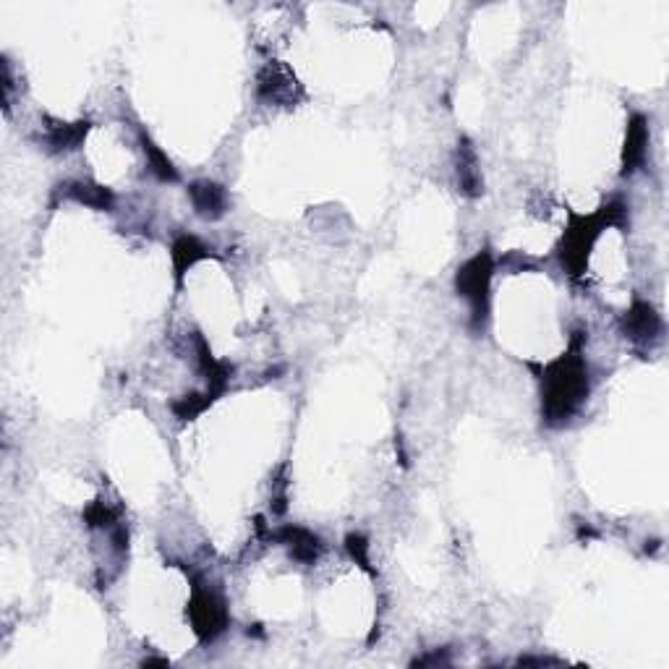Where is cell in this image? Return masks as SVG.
Returning <instances> with one entry per match:
<instances>
[{
    "instance_id": "1",
    "label": "cell",
    "mask_w": 669,
    "mask_h": 669,
    "mask_svg": "<svg viewBox=\"0 0 669 669\" xmlns=\"http://www.w3.org/2000/svg\"><path fill=\"white\" fill-rule=\"evenodd\" d=\"M588 398V366L583 356L568 353L541 377V413L549 424H565Z\"/></svg>"
},
{
    "instance_id": "2",
    "label": "cell",
    "mask_w": 669,
    "mask_h": 669,
    "mask_svg": "<svg viewBox=\"0 0 669 669\" xmlns=\"http://www.w3.org/2000/svg\"><path fill=\"white\" fill-rule=\"evenodd\" d=\"M494 262L489 251H479L476 257L468 259L455 275V291L460 298H466L471 309V330L481 332L489 319V291H492Z\"/></svg>"
},
{
    "instance_id": "3",
    "label": "cell",
    "mask_w": 669,
    "mask_h": 669,
    "mask_svg": "<svg viewBox=\"0 0 669 669\" xmlns=\"http://www.w3.org/2000/svg\"><path fill=\"white\" fill-rule=\"evenodd\" d=\"M607 228L604 223L602 212H596L591 217H573L565 230V236L560 241V262L562 267L568 270V275L578 278L586 272L588 257H591V249H594L596 238L602 236V230Z\"/></svg>"
},
{
    "instance_id": "4",
    "label": "cell",
    "mask_w": 669,
    "mask_h": 669,
    "mask_svg": "<svg viewBox=\"0 0 669 669\" xmlns=\"http://www.w3.org/2000/svg\"><path fill=\"white\" fill-rule=\"evenodd\" d=\"M189 620L202 643H212L223 636L230 620L223 596L215 594L212 588H196L189 602Z\"/></svg>"
},
{
    "instance_id": "5",
    "label": "cell",
    "mask_w": 669,
    "mask_h": 669,
    "mask_svg": "<svg viewBox=\"0 0 669 669\" xmlns=\"http://www.w3.org/2000/svg\"><path fill=\"white\" fill-rule=\"evenodd\" d=\"M257 95L267 105L278 108H293L304 97V89L298 84L296 74L280 61H270L257 76Z\"/></svg>"
},
{
    "instance_id": "6",
    "label": "cell",
    "mask_w": 669,
    "mask_h": 669,
    "mask_svg": "<svg viewBox=\"0 0 669 669\" xmlns=\"http://www.w3.org/2000/svg\"><path fill=\"white\" fill-rule=\"evenodd\" d=\"M622 335L636 345H654L662 340L664 322L659 311L646 301H636L622 317Z\"/></svg>"
},
{
    "instance_id": "7",
    "label": "cell",
    "mask_w": 669,
    "mask_h": 669,
    "mask_svg": "<svg viewBox=\"0 0 669 669\" xmlns=\"http://www.w3.org/2000/svg\"><path fill=\"white\" fill-rule=\"evenodd\" d=\"M455 178H458L460 194H466L468 199L484 194V176H481V163L476 155V147L471 139H460L458 149H455Z\"/></svg>"
},
{
    "instance_id": "8",
    "label": "cell",
    "mask_w": 669,
    "mask_h": 669,
    "mask_svg": "<svg viewBox=\"0 0 669 669\" xmlns=\"http://www.w3.org/2000/svg\"><path fill=\"white\" fill-rule=\"evenodd\" d=\"M646 155H649V121H646V115L636 113L628 121V134H625L622 176H633L638 168H643Z\"/></svg>"
},
{
    "instance_id": "9",
    "label": "cell",
    "mask_w": 669,
    "mask_h": 669,
    "mask_svg": "<svg viewBox=\"0 0 669 669\" xmlns=\"http://www.w3.org/2000/svg\"><path fill=\"white\" fill-rule=\"evenodd\" d=\"M275 539L291 552L293 560L304 562V565H314L322 557V539L314 531L304 526H283L275 534Z\"/></svg>"
},
{
    "instance_id": "10",
    "label": "cell",
    "mask_w": 669,
    "mask_h": 669,
    "mask_svg": "<svg viewBox=\"0 0 669 669\" xmlns=\"http://www.w3.org/2000/svg\"><path fill=\"white\" fill-rule=\"evenodd\" d=\"M189 199L202 220H220L228 212V191L215 181H194L189 186Z\"/></svg>"
},
{
    "instance_id": "11",
    "label": "cell",
    "mask_w": 669,
    "mask_h": 669,
    "mask_svg": "<svg viewBox=\"0 0 669 669\" xmlns=\"http://www.w3.org/2000/svg\"><path fill=\"white\" fill-rule=\"evenodd\" d=\"M89 134V121H74V123H63V121H50L45 126V134H42V144L48 152L53 155H63V152H74L79 149V144L87 139Z\"/></svg>"
},
{
    "instance_id": "12",
    "label": "cell",
    "mask_w": 669,
    "mask_h": 669,
    "mask_svg": "<svg viewBox=\"0 0 669 669\" xmlns=\"http://www.w3.org/2000/svg\"><path fill=\"white\" fill-rule=\"evenodd\" d=\"M212 257V249L199 241L196 236H178L173 249H170V259H173V272H176V283L183 285V278H186V272L194 267L196 262H202V259Z\"/></svg>"
},
{
    "instance_id": "13",
    "label": "cell",
    "mask_w": 669,
    "mask_h": 669,
    "mask_svg": "<svg viewBox=\"0 0 669 669\" xmlns=\"http://www.w3.org/2000/svg\"><path fill=\"white\" fill-rule=\"evenodd\" d=\"M63 194H66L68 199H74L76 204L92 207V210H97V212L113 210V204H115L113 191L105 189V186H100V183H92V181L68 183Z\"/></svg>"
},
{
    "instance_id": "14",
    "label": "cell",
    "mask_w": 669,
    "mask_h": 669,
    "mask_svg": "<svg viewBox=\"0 0 669 669\" xmlns=\"http://www.w3.org/2000/svg\"><path fill=\"white\" fill-rule=\"evenodd\" d=\"M139 144H142V152L144 157H147V168L149 173L157 178V181L163 183H176L178 181V170L173 168V163H170V157L165 155L163 149L157 147L152 139H149V134H144V131H139Z\"/></svg>"
},
{
    "instance_id": "15",
    "label": "cell",
    "mask_w": 669,
    "mask_h": 669,
    "mask_svg": "<svg viewBox=\"0 0 669 669\" xmlns=\"http://www.w3.org/2000/svg\"><path fill=\"white\" fill-rule=\"evenodd\" d=\"M212 400H215V398H212L210 392H207V395H199V392H189V395H183V398L173 400V403H170V411L176 413L181 421H191V419H196L199 413L207 411V408L212 406Z\"/></svg>"
},
{
    "instance_id": "16",
    "label": "cell",
    "mask_w": 669,
    "mask_h": 669,
    "mask_svg": "<svg viewBox=\"0 0 669 669\" xmlns=\"http://www.w3.org/2000/svg\"><path fill=\"white\" fill-rule=\"evenodd\" d=\"M84 521H87L89 528H100V531H110L115 523H121L118 521V513H115L108 502H102V500L92 502V505L84 510Z\"/></svg>"
},
{
    "instance_id": "17",
    "label": "cell",
    "mask_w": 669,
    "mask_h": 669,
    "mask_svg": "<svg viewBox=\"0 0 669 669\" xmlns=\"http://www.w3.org/2000/svg\"><path fill=\"white\" fill-rule=\"evenodd\" d=\"M345 549H348V555L356 560V565H361V568L372 573V562H369V541H366V536L348 534V539H345Z\"/></svg>"
},
{
    "instance_id": "18",
    "label": "cell",
    "mask_w": 669,
    "mask_h": 669,
    "mask_svg": "<svg viewBox=\"0 0 669 669\" xmlns=\"http://www.w3.org/2000/svg\"><path fill=\"white\" fill-rule=\"evenodd\" d=\"M442 664H450V656L445 651H432V654L413 659L411 667H442Z\"/></svg>"
},
{
    "instance_id": "19",
    "label": "cell",
    "mask_w": 669,
    "mask_h": 669,
    "mask_svg": "<svg viewBox=\"0 0 669 669\" xmlns=\"http://www.w3.org/2000/svg\"><path fill=\"white\" fill-rule=\"evenodd\" d=\"M168 659H144L142 667H168Z\"/></svg>"
}]
</instances>
